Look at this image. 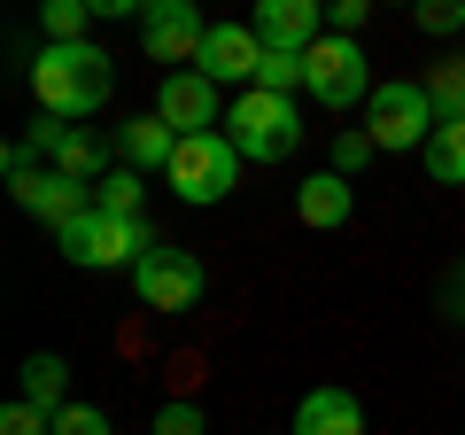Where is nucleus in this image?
I'll return each instance as SVG.
<instances>
[{"mask_svg":"<svg viewBox=\"0 0 465 435\" xmlns=\"http://www.w3.org/2000/svg\"><path fill=\"white\" fill-rule=\"evenodd\" d=\"M232 179H241V148H232L225 133H194V140H179V156H171V195L179 202H225L232 195Z\"/></svg>","mask_w":465,"mask_h":435,"instance_id":"6","label":"nucleus"},{"mask_svg":"<svg viewBox=\"0 0 465 435\" xmlns=\"http://www.w3.org/2000/svg\"><path fill=\"white\" fill-rule=\"evenodd\" d=\"M109 94H116V63H109V47H94V39H78V47H39L32 55V101H39V117H54V125L101 117Z\"/></svg>","mask_w":465,"mask_h":435,"instance_id":"1","label":"nucleus"},{"mask_svg":"<svg viewBox=\"0 0 465 435\" xmlns=\"http://www.w3.org/2000/svg\"><path fill=\"white\" fill-rule=\"evenodd\" d=\"M411 16H419V32H434V39L465 32V8H458V0H427V8H411Z\"/></svg>","mask_w":465,"mask_h":435,"instance_id":"26","label":"nucleus"},{"mask_svg":"<svg viewBox=\"0 0 465 435\" xmlns=\"http://www.w3.org/2000/svg\"><path fill=\"white\" fill-rule=\"evenodd\" d=\"M434 101H427V78H381L365 101V133L381 148H427L434 140Z\"/></svg>","mask_w":465,"mask_h":435,"instance_id":"4","label":"nucleus"},{"mask_svg":"<svg viewBox=\"0 0 465 435\" xmlns=\"http://www.w3.org/2000/svg\"><path fill=\"white\" fill-rule=\"evenodd\" d=\"M39 24H47V47H78L85 24H94V0H47Z\"/></svg>","mask_w":465,"mask_h":435,"instance_id":"21","label":"nucleus"},{"mask_svg":"<svg viewBox=\"0 0 465 435\" xmlns=\"http://www.w3.org/2000/svg\"><path fill=\"white\" fill-rule=\"evenodd\" d=\"M264 55H272V47L256 39V24H210L194 70H202V78H217V86H241V94H249L256 70H264Z\"/></svg>","mask_w":465,"mask_h":435,"instance_id":"10","label":"nucleus"},{"mask_svg":"<svg viewBox=\"0 0 465 435\" xmlns=\"http://www.w3.org/2000/svg\"><path fill=\"white\" fill-rule=\"evenodd\" d=\"M365 16H372V0H333V8H326V32L333 39H357V32H365Z\"/></svg>","mask_w":465,"mask_h":435,"instance_id":"27","label":"nucleus"},{"mask_svg":"<svg viewBox=\"0 0 465 435\" xmlns=\"http://www.w3.org/2000/svg\"><path fill=\"white\" fill-rule=\"evenodd\" d=\"M116 156H124L133 171H171V156H179V133H171L155 109H148V117H124V125H116Z\"/></svg>","mask_w":465,"mask_h":435,"instance_id":"14","label":"nucleus"},{"mask_svg":"<svg viewBox=\"0 0 465 435\" xmlns=\"http://www.w3.org/2000/svg\"><path fill=\"white\" fill-rule=\"evenodd\" d=\"M249 24H256V39H264L272 55H311L318 39H326V8H318V0H264Z\"/></svg>","mask_w":465,"mask_h":435,"instance_id":"12","label":"nucleus"},{"mask_svg":"<svg viewBox=\"0 0 465 435\" xmlns=\"http://www.w3.org/2000/svg\"><path fill=\"white\" fill-rule=\"evenodd\" d=\"M295 435H365V404L349 397V389H311L302 397V412H295Z\"/></svg>","mask_w":465,"mask_h":435,"instance_id":"15","label":"nucleus"},{"mask_svg":"<svg viewBox=\"0 0 465 435\" xmlns=\"http://www.w3.org/2000/svg\"><path fill=\"white\" fill-rule=\"evenodd\" d=\"M54 435H116V428L101 404H70V412H54Z\"/></svg>","mask_w":465,"mask_h":435,"instance_id":"25","label":"nucleus"},{"mask_svg":"<svg viewBox=\"0 0 465 435\" xmlns=\"http://www.w3.org/2000/svg\"><path fill=\"white\" fill-rule=\"evenodd\" d=\"M427 101H434V117H442V125L465 117V55H442V63L427 70Z\"/></svg>","mask_w":465,"mask_h":435,"instance_id":"19","label":"nucleus"},{"mask_svg":"<svg viewBox=\"0 0 465 435\" xmlns=\"http://www.w3.org/2000/svg\"><path fill=\"white\" fill-rule=\"evenodd\" d=\"M155 117H163L179 140L217 133V125H225V86L202 78V70H171V78L155 86Z\"/></svg>","mask_w":465,"mask_h":435,"instance_id":"8","label":"nucleus"},{"mask_svg":"<svg viewBox=\"0 0 465 435\" xmlns=\"http://www.w3.org/2000/svg\"><path fill=\"white\" fill-rule=\"evenodd\" d=\"M202 288H210V272H202L194 249H155L148 265L133 272V296L148 303V311H194Z\"/></svg>","mask_w":465,"mask_h":435,"instance_id":"9","label":"nucleus"},{"mask_svg":"<svg viewBox=\"0 0 465 435\" xmlns=\"http://www.w3.org/2000/svg\"><path fill=\"white\" fill-rule=\"evenodd\" d=\"M47 171H63V179H78V187H101V179H109V148H101L94 133H78V125H70Z\"/></svg>","mask_w":465,"mask_h":435,"instance_id":"17","label":"nucleus"},{"mask_svg":"<svg viewBox=\"0 0 465 435\" xmlns=\"http://www.w3.org/2000/svg\"><path fill=\"white\" fill-rule=\"evenodd\" d=\"M202 39H210V24H202L194 0H148L140 8V47H148V63H163V78L171 70H194Z\"/></svg>","mask_w":465,"mask_h":435,"instance_id":"7","label":"nucleus"},{"mask_svg":"<svg viewBox=\"0 0 465 435\" xmlns=\"http://www.w3.org/2000/svg\"><path fill=\"white\" fill-rule=\"evenodd\" d=\"M16 381H24V404H32V412H47V420L70 412V366H63L54 350H32Z\"/></svg>","mask_w":465,"mask_h":435,"instance_id":"16","label":"nucleus"},{"mask_svg":"<svg viewBox=\"0 0 465 435\" xmlns=\"http://www.w3.org/2000/svg\"><path fill=\"white\" fill-rule=\"evenodd\" d=\"M54 249L70 257L78 272H140L163 241H155V226L148 218H109V210H85V218H70L63 234H54Z\"/></svg>","mask_w":465,"mask_h":435,"instance_id":"2","label":"nucleus"},{"mask_svg":"<svg viewBox=\"0 0 465 435\" xmlns=\"http://www.w3.org/2000/svg\"><path fill=\"white\" fill-rule=\"evenodd\" d=\"M140 202H148V179H140L133 164H116L109 179L94 187V210H109V218H140Z\"/></svg>","mask_w":465,"mask_h":435,"instance_id":"20","label":"nucleus"},{"mask_svg":"<svg viewBox=\"0 0 465 435\" xmlns=\"http://www.w3.org/2000/svg\"><path fill=\"white\" fill-rule=\"evenodd\" d=\"M225 125H232V148H241V164H287V156L302 148V117H295V101H280V94H232V109H225Z\"/></svg>","mask_w":465,"mask_h":435,"instance_id":"3","label":"nucleus"},{"mask_svg":"<svg viewBox=\"0 0 465 435\" xmlns=\"http://www.w3.org/2000/svg\"><path fill=\"white\" fill-rule=\"evenodd\" d=\"M0 435H54V420H47V412H32V404L16 397L8 412H0Z\"/></svg>","mask_w":465,"mask_h":435,"instance_id":"28","label":"nucleus"},{"mask_svg":"<svg viewBox=\"0 0 465 435\" xmlns=\"http://www.w3.org/2000/svg\"><path fill=\"white\" fill-rule=\"evenodd\" d=\"M419 164H427L442 187H465V117L458 125H434V140L419 148Z\"/></svg>","mask_w":465,"mask_h":435,"instance_id":"18","label":"nucleus"},{"mask_svg":"<svg viewBox=\"0 0 465 435\" xmlns=\"http://www.w3.org/2000/svg\"><path fill=\"white\" fill-rule=\"evenodd\" d=\"M148 435H210V420H202V404L194 397H171L163 412H155V428Z\"/></svg>","mask_w":465,"mask_h":435,"instance_id":"24","label":"nucleus"},{"mask_svg":"<svg viewBox=\"0 0 465 435\" xmlns=\"http://www.w3.org/2000/svg\"><path fill=\"white\" fill-rule=\"evenodd\" d=\"M349 210H357V179H341V171H311V179L295 187V218L302 226H318V234H333V226H349Z\"/></svg>","mask_w":465,"mask_h":435,"instance_id":"13","label":"nucleus"},{"mask_svg":"<svg viewBox=\"0 0 465 435\" xmlns=\"http://www.w3.org/2000/svg\"><path fill=\"white\" fill-rule=\"evenodd\" d=\"M295 86H302V55H264V70H256V94L295 101Z\"/></svg>","mask_w":465,"mask_h":435,"instance_id":"23","label":"nucleus"},{"mask_svg":"<svg viewBox=\"0 0 465 435\" xmlns=\"http://www.w3.org/2000/svg\"><path fill=\"white\" fill-rule=\"evenodd\" d=\"M372 156H381V140H372L365 125H349V133H333V171H341V179H357V171H365Z\"/></svg>","mask_w":465,"mask_h":435,"instance_id":"22","label":"nucleus"},{"mask_svg":"<svg viewBox=\"0 0 465 435\" xmlns=\"http://www.w3.org/2000/svg\"><path fill=\"white\" fill-rule=\"evenodd\" d=\"M302 94L318 101V109H357V101H372V63L357 39H318L311 55H302Z\"/></svg>","mask_w":465,"mask_h":435,"instance_id":"5","label":"nucleus"},{"mask_svg":"<svg viewBox=\"0 0 465 435\" xmlns=\"http://www.w3.org/2000/svg\"><path fill=\"white\" fill-rule=\"evenodd\" d=\"M8 187H16V202L39 218V226H47V234H63L70 218H85V210H94V187L63 179V171H47V164H39V171H24V179H8Z\"/></svg>","mask_w":465,"mask_h":435,"instance_id":"11","label":"nucleus"}]
</instances>
